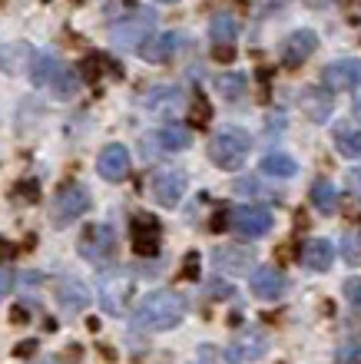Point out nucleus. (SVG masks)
<instances>
[{"instance_id": "obj_1", "label": "nucleus", "mask_w": 361, "mask_h": 364, "mask_svg": "<svg viewBox=\"0 0 361 364\" xmlns=\"http://www.w3.org/2000/svg\"><path fill=\"white\" fill-rule=\"evenodd\" d=\"M182 318H186V298L169 291V288H156L136 301L133 315H130V328L136 335H152V331L176 328Z\"/></svg>"}, {"instance_id": "obj_2", "label": "nucleus", "mask_w": 361, "mask_h": 364, "mask_svg": "<svg viewBox=\"0 0 361 364\" xmlns=\"http://www.w3.org/2000/svg\"><path fill=\"white\" fill-rule=\"evenodd\" d=\"M133 295H136V278L126 269L103 272L100 282H96V298H100L103 311H110V315H123L130 301H133Z\"/></svg>"}, {"instance_id": "obj_3", "label": "nucleus", "mask_w": 361, "mask_h": 364, "mask_svg": "<svg viewBox=\"0 0 361 364\" xmlns=\"http://www.w3.org/2000/svg\"><path fill=\"white\" fill-rule=\"evenodd\" d=\"M80 255H83L90 265L96 269H106V265H113L116 255H120V242H116V232L113 225H86L83 235H80Z\"/></svg>"}, {"instance_id": "obj_4", "label": "nucleus", "mask_w": 361, "mask_h": 364, "mask_svg": "<svg viewBox=\"0 0 361 364\" xmlns=\"http://www.w3.org/2000/svg\"><path fill=\"white\" fill-rule=\"evenodd\" d=\"M152 33H156V14L152 10H136V14L116 20L110 27V40L120 50H140Z\"/></svg>"}, {"instance_id": "obj_5", "label": "nucleus", "mask_w": 361, "mask_h": 364, "mask_svg": "<svg viewBox=\"0 0 361 364\" xmlns=\"http://www.w3.org/2000/svg\"><path fill=\"white\" fill-rule=\"evenodd\" d=\"M246 156H248V136L242 133V129H222V133L212 136L209 159L219 166V169L236 173V169H242Z\"/></svg>"}, {"instance_id": "obj_6", "label": "nucleus", "mask_w": 361, "mask_h": 364, "mask_svg": "<svg viewBox=\"0 0 361 364\" xmlns=\"http://www.w3.org/2000/svg\"><path fill=\"white\" fill-rule=\"evenodd\" d=\"M90 205H93L90 189L80 186V182H70V186H63V189L53 196V202H50V219L57 222V225H70V222L83 219L86 212H90Z\"/></svg>"}, {"instance_id": "obj_7", "label": "nucleus", "mask_w": 361, "mask_h": 364, "mask_svg": "<svg viewBox=\"0 0 361 364\" xmlns=\"http://www.w3.org/2000/svg\"><path fill=\"white\" fill-rule=\"evenodd\" d=\"M189 146H192V133L186 126H176V123L140 136V153H143L146 159H159V156H166V153H182V149H189Z\"/></svg>"}, {"instance_id": "obj_8", "label": "nucleus", "mask_w": 361, "mask_h": 364, "mask_svg": "<svg viewBox=\"0 0 361 364\" xmlns=\"http://www.w3.org/2000/svg\"><path fill=\"white\" fill-rule=\"evenodd\" d=\"M229 229L242 239H262L272 229V209L266 205H239L229 212Z\"/></svg>"}, {"instance_id": "obj_9", "label": "nucleus", "mask_w": 361, "mask_h": 364, "mask_svg": "<svg viewBox=\"0 0 361 364\" xmlns=\"http://www.w3.org/2000/svg\"><path fill=\"white\" fill-rule=\"evenodd\" d=\"M322 83L328 93H352L361 87V60L345 57L322 70Z\"/></svg>"}, {"instance_id": "obj_10", "label": "nucleus", "mask_w": 361, "mask_h": 364, "mask_svg": "<svg viewBox=\"0 0 361 364\" xmlns=\"http://www.w3.org/2000/svg\"><path fill=\"white\" fill-rule=\"evenodd\" d=\"M186 186H189V179L182 169H159L152 176V199L159 205H179V199L186 196Z\"/></svg>"}, {"instance_id": "obj_11", "label": "nucleus", "mask_w": 361, "mask_h": 364, "mask_svg": "<svg viewBox=\"0 0 361 364\" xmlns=\"http://www.w3.org/2000/svg\"><path fill=\"white\" fill-rule=\"evenodd\" d=\"M298 109L305 119L312 123H328V116L335 113V96L325 87H302L298 93Z\"/></svg>"}, {"instance_id": "obj_12", "label": "nucleus", "mask_w": 361, "mask_h": 364, "mask_svg": "<svg viewBox=\"0 0 361 364\" xmlns=\"http://www.w3.org/2000/svg\"><path fill=\"white\" fill-rule=\"evenodd\" d=\"M96 169H100V176H103L106 182L130 179V169H133V163H130V149H126L123 143H110L103 153H100V159H96Z\"/></svg>"}, {"instance_id": "obj_13", "label": "nucleus", "mask_w": 361, "mask_h": 364, "mask_svg": "<svg viewBox=\"0 0 361 364\" xmlns=\"http://www.w3.org/2000/svg\"><path fill=\"white\" fill-rule=\"evenodd\" d=\"M212 265L226 275H248V269H256V255L246 245H219L212 252Z\"/></svg>"}, {"instance_id": "obj_14", "label": "nucleus", "mask_w": 361, "mask_h": 364, "mask_svg": "<svg viewBox=\"0 0 361 364\" xmlns=\"http://www.w3.org/2000/svg\"><path fill=\"white\" fill-rule=\"evenodd\" d=\"M266 351H268V335H262V331H246V335H239L236 341L226 348V361L229 364L258 361Z\"/></svg>"}, {"instance_id": "obj_15", "label": "nucleus", "mask_w": 361, "mask_h": 364, "mask_svg": "<svg viewBox=\"0 0 361 364\" xmlns=\"http://www.w3.org/2000/svg\"><path fill=\"white\" fill-rule=\"evenodd\" d=\"M159 239H162V232H159V222L152 219V215H136L133 219V249L136 255H143V259H156L159 255Z\"/></svg>"}, {"instance_id": "obj_16", "label": "nucleus", "mask_w": 361, "mask_h": 364, "mask_svg": "<svg viewBox=\"0 0 361 364\" xmlns=\"http://www.w3.org/2000/svg\"><path fill=\"white\" fill-rule=\"evenodd\" d=\"M182 43H186V37H182V33H172V30L169 33H152L136 53L143 60H150V63H169V60L182 50Z\"/></svg>"}, {"instance_id": "obj_17", "label": "nucleus", "mask_w": 361, "mask_h": 364, "mask_svg": "<svg viewBox=\"0 0 361 364\" xmlns=\"http://www.w3.org/2000/svg\"><path fill=\"white\" fill-rule=\"evenodd\" d=\"M286 272L276 269V265H262V269H256V275H252V295L262 298V301H276V298L286 295Z\"/></svg>"}, {"instance_id": "obj_18", "label": "nucleus", "mask_w": 361, "mask_h": 364, "mask_svg": "<svg viewBox=\"0 0 361 364\" xmlns=\"http://www.w3.org/2000/svg\"><path fill=\"white\" fill-rule=\"evenodd\" d=\"M315 50H318V37H315L312 30H295V33H288L286 43H282V63L286 67H302Z\"/></svg>"}, {"instance_id": "obj_19", "label": "nucleus", "mask_w": 361, "mask_h": 364, "mask_svg": "<svg viewBox=\"0 0 361 364\" xmlns=\"http://www.w3.org/2000/svg\"><path fill=\"white\" fill-rule=\"evenodd\" d=\"M57 301L67 315H76L90 305V288L80 282V278H60L57 282Z\"/></svg>"}, {"instance_id": "obj_20", "label": "nucleus", "mask_w": 361, "mask_h": 364, "mask_svg": "<svg viewBox=\"0 0 361 364\" xmlns=\"http://www.w3.org/2000/svg\"><path fill=\"white\" fill-rule=\"evenodd\" d=\"M143 103L150 106L152 113H159V116L179 113V106H182V90H179V87H169V83H159V87H150V90H146Z\"/></svg>"}, {"instance_id": "obj_21", "label": "nucleus", "mask_w": 361, "mask_h": 364, "mask_svg": "<svg viewBox=\"0 0 361 364\" xmlns=\"http://www.w3.org/2000/svg\"><path fill=\"white\" fill-rule=\"evenodd\" d=\"M298 259H302L305 269L328 272L335 262V249H332V242H325V239H308L302 245V252H298Z\"/></svg>"}, {"instance_id": "obj_22", "label": "nucleus", "mask_w": 361, "mask_h": 364, "mask_svg": "<svg viewBox=\"0 0 361 364\" xmlns=\"http://www.w3.org/2000/svg\"><path fill=\"white\" fill-rule=\"evenodd\" d=\"M209 37L216 47H232L239 37V20L236 14H229V10H219L216 17L209 20Z\"/></svg>"}, {"instance_id": "obj_23", "label": "nucleus", "mask_w": 361, "mask_h": 364, "mask_svg": "<svg viewBox=\"0 0 361 364\" xmlns=\"http://www.w3.org/2000/svg\"><path fill=\"white\" fill-rule=\"evenodd\" d=\"M60 70H63L60 60L50 57V53H37V57L30 60V80H33V87H53Z\"/></svg>"}, {"instance_id": "obj_24", "label": "nucleus", "mask_w": 361, "mask_h": 364, "mask_svg": "<svg viewBox=\"0 0 361 364\" xmlns=\"http://www.w3.org/2000/svg\"><path fill=\"white\" fill-rule=\"evenodd\" d=\"M216 90L226 96L229 103H239V100L246 96V90H248V77L246 73H239V70H226V73H219Z\"/></svg>"}, {"instance_id": "obj_25", "label": "nucleus", "mask_w": 361, "mask_h": 364, "mask_svg": "<svg viewBox=\"0 0 361 364\" xmlns=\"http://www.w3.org/2000/svg\"><path fill=\"white\" fill-rule=\"evenodd\" d=\"M258 169H262V176H268V179H292V176L298 173V166H295V159L288 153H268Z\"/></svg>"}, {"instance_id": "obj_26", "label": "nucleus", "mask_w": 361, "mask_h": 364, "mask_svg": "<svg viewBox=\"0 0 361 364\" xmlns=\"http://www.w3.org/2000/svg\"><path fill=\"white\" fill-rule=\"evenodd\" d=\"M335 149L345 159H361V129L358 126H338L335 129Z\"/></svg>"}, {"instance_id": "obj_27", "label": "nucleus", "mask_w": 361, "mask_h": 364, "mask_svg": "<svg viewBox=\"0 0 361 364\" xmlns=\"http://www.w3.org/2000/svg\"><path fill=\"white\" fill-rule=\"evenodd\" d=\"M312 202H315V209L325 212V215H332L335 209H338V189H335V182L332 179H318L312 186Z\"/></svg>"}, {"instance_id": "obj_28", "label": "nucleus", "mask_w": 361, "mask_h": 364, "mask_svg": "<svg viewBox=\"0 0 361 364\" xmlns=\"http://www.w3.org/2000/svg\"><path fill=\"white\" fill-rule=\"evenodd\" d=\"M342 259L348 262V265H361V235H358V232H345Z\"/></svg>"}, {"instance_id": "obj_29", "label": "nucleus", "mask_w": 361, "mask_h": 364, "mask_svg": "<svg viewBox=\"0 0 361 364\" xmlns=\"http://www.w3.org/2000/svg\"><path fill=\"white\" fill-rule=\"evenodd\" d=\"M76 87H80V77H76L73 70L63 67V70L57 73V80H53V87H50V90H57L60 96H73V93H76Z\"/></svg>"}, {"instance_id": "obj_30", "label": "nucleus", "mask_w": 361, "mask_h": 364, "mask_svg": "<svg viewBox=\"0 0 361 364\" xmlns=\"http://www.w3.org/2000/svg\"><path fill=\"white\" fill-rule=\"evenodd\" d=\"M212 119V106H209V100L202 93H196V100H192V123L196 126H206Z\"/></svg>"}, {"instance_id": "obj_31", "label": "nucleus", "mask_w": 361, "mask_h": 364, "mask_svg": "<svg viewBox=\"0 0 361 364\" xmlns=\"http://www.w3.org/2000/svg\"><path fill=\"white\" fill-rule=\"evenodd\" d=\"M361 361V345L358 341H348V345L338 348V364H358Z\"/></svg>"}, {"instance_id": "obj_32", "label": "nucleus", "mask_w": 361, "mask_h": 364, "mask_svg": "<svg viewBox=\"0 0 361 364\" xmlns=\"http://www.w3.org/2000/svg\"><path fill=\"white\" fill-rule=\"evenodd\" d=\"M179 278H182V282H196V278H199V255H196V252H189V255H186V265H182Z\"/></svg>"}, {"instance_id": "obj_33", "label": "nucleus", "mask_w": 361, "mask_h": 364, "mask_svg": "<svg viewBox=\"0 0 361 364\" xmlns=\"http://www.w3.org/2000/svg\"><path fill=\"white\" fill-rule=\"evenodd\" d=\"M20 196V199H27V202H37V196H40V186H37V179H23V182H17V189H14Z\"/></svg>"}, {"instance_id": "obj_34", "label": "nucleus", "mask_w": 361, "mask_h": 364, "mask_svg": "<svg viewBox=\"0 0 361 364\" xmlns=\"http://www.w3.org/2000/svg\"><path fill=\"white\" fill-rule=\"evenodd\" d=\"M345 298L361 311V278H348L345 282Z\"/></svg>"}, {"instance_id": "obj_35", "label": "nucleus", "mask_w": 361, "mask_h": 364, "mask_svg": "<svg viewBox=\"0 0 361 364\" xmlns=\"http://www.w3.org/2000/svg\"><path fill=\"white\" fill-rule=\"evenodd\" d=\"M100 63H103V57H86L83 63H80V70H83V80H90V83H93V80L100 77Z\"/></svg>"}, {"instance_id": "obj_36", "label": "nucleus", "mask_w": 361, "mask_h": 364, "mask_svg": "<svg viewBox=\"0 0 361 364\" xmlns=\"http://www.w3.org/2000/svg\"><path fill=\"white\" fill-rule=\"evenodd\" d=\"M232 189H236L239 196H258V182L256 179H236Z\"/></svg>"}, {"instance_id": "obj_37", "label": "nucleus", "mask_w": 361, "mask_h": 364, "mask_svg": "<svg viewBox=\"0 0 361 364\" xmlns=\"http://www.w3.org/2000/svg\"><path fill=\"white\" fill-rule=\"evenodd\" d=\"M14 355H17V358H30V355H37V338H27V341H20V345L14 348Z\"/></svg>"}, {"instance_id": "obj_38", "label": "nucleus", "mask_w": 361, "mask_h": 364, "mask_svg": "<svg viewBox=\"0 0 361 364\" xmlns=\"http://www.w3.org/2000/svg\"><path fill=\"white\" fill-rule=\"evenodd\" d=\"M10 288H14V275H10V269L0 265V301L10 295Z\"/></svg>"}, {"instance_id": "obj_39", "label": "nucleus", "mask_w": 361, "mask_h": 364, "mask_svg": "<svg viewBox=\"0 0 361 364\" xmlns=\"http://www.w3.org/2000/svg\"><path fill=\"white\" fill-rule=\"evenodd\" d=\"M212 57H216L219 63H232V60H236V50L232 47H216L212 50Z\"/></svg>"}, {"instance_id": "obj_40", "label": "nucleus", "mask_w": 361, "mask_h": 364, "mask_svg": "<svg viewBox=\"0 0 361 364\" xmlns=\"http://www.w3.org/2000/svg\"><path fill=\"white\" fill-rule=\"evenodd\" d=\"M348 182H352V192H355V196H358V199H361V166H358V169H352V173H348Z\"/></svg>"}, {"instance_id": "obj_41", "label": "nucleus", "mask_w": 361, "mask_h": 364, "mask_svg": "<svg viewBox=\"0 0 361 364\" xmlns=\"http://www.w3.org/2000/svg\"><path fill=\"white\" fill-rule=\"evenodd\" d=\"M229 225V212H216L212 215V232H222Z\"/></svg>"}, {"instance_id": "obj_42", "label": "nucleus", "mask_w": 361, "mask_h": 364, "mask_svg": "<svg viewBox=\"0 0 361 364\" xmlns=\"http://www.w3.org/2000/svg\"><path fill=\"white\" fill-rule=\"evenodd\" d=\"M27 311H23V308H14V311H10V321H14V325H23V321H27Z\"/></svg>"}, {"instance_id": "obj_43", "label": "nucleus", "mask_w": 361, "mask_h": 364, "mask_svg": "<svg viewBox=\"0 0 361 364\" xmlns=\"http://www.w3.org/2000/svg\"><path fill=\"white\" fill-rule=\"evenodd\" d=\"M352 116H355V123H361V96L355 100V106H352Z\"/></svg>"}, {"instance_id": "obj_44", "label": "nucleus", "mask_w": 361, "mask_h": 364, "mask_svg": "<svg viewBox=\"0 0 361 364\" xmlns=\"http://www.w3.org/2000/svg\"><path fill=\"white\" fill-rule=\"evenodd\" d=\"M159 4H176V0H159Z\"/></svg>"}, {"instance_id": "obj_45", "label": "nucleus", "mask_w": 361, "mask_h": 364, "mask_svg": "<svg viewBox=\"0 0 361 364\" xmlns=\"http://www.w3.org/2000/svg\"><path fill=\"white\" fill-rule=\"evenodd\" d=\"M0 63H4V60H0Z\"/></svg>"}]
</instances>
